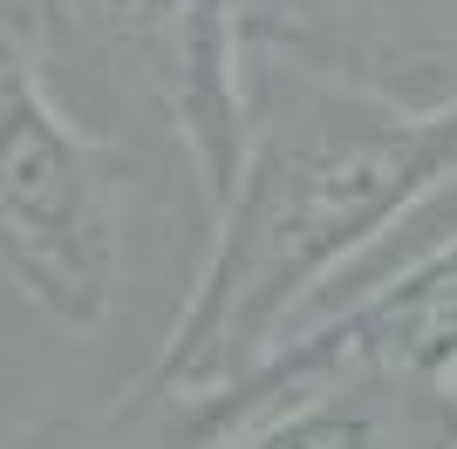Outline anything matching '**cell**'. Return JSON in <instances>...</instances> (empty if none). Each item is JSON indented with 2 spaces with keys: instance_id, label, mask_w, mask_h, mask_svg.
Masks as SVG:
<instances>
[{
  "instance_id": "1",
  "label": "cell",
  "mask_w": 457,
  "mask_h": 449,
  "mask_svg": "<svg viewBox=\"0 0 457 449\" xmlns=\"http://www.w3.org/2000/svg\"><path fill=\"white\" fill-rule=\"evenodd\" d=\"M219 198L191 164L96 130L0 0V443H110L151 381Z\"/></svg>"
},
{
  "instance_id": "2",
  "label": "cell",
  "mask_w": 457,
  "mask_h": 449,
  "mask_svg": "<svg viewBox=\"0 0 457 449\" xmlns=\"http://www.w3.org/2000/svg\"><path fill=\"white\" fill-rule=\"evenodd\" d=\"M451 177L457 102L417 110L239 41V157L205 265L110 443H164L198 395L260 361L355 252Z\"/></svg>"
},
{
  "instance_id": "3",
  "label": "cell",
  "mask_w": 457,
  "mask_h": 449,
  "mask_svg": "<svg viewBox=\"0 0 457 449\" xmlns=\"http://www.w3.org/2000/svg\"><path fill=\"white\" fill-rule=\"evenodd\" d=\"M28 28L69 110L191 164L226 198L239 157L232 0H28Z\"/></svg>"
},
{
  "instance_id": "4",
  "label": "cell",
  "mask_w": 457,
  "mask_h": 449,
  "mask_svg": "<svg viewBox=\"0 0 457 449\" xmlns=\"http://www.w3.org/2000/svg\"><path fill=\"white\" fill-rule=\"evenodd\" d=\"M239 41L396 102H457V0H232Z\"/></svg>"
}]
</instances>
